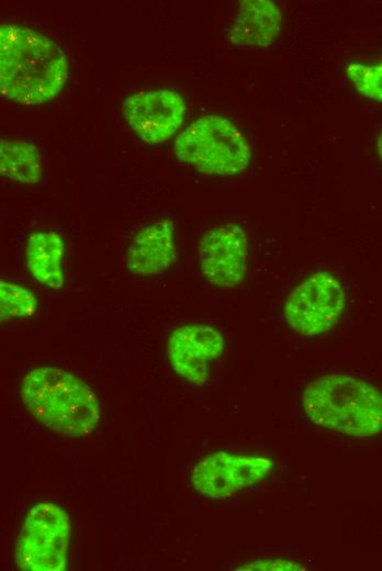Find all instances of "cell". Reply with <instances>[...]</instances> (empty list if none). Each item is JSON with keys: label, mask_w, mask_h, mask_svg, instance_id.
Listing matches in <instances>:
<instances>
[{"label": "cell", "mask_w": 382, "mask_h": 571, "mask_svg": "<svg viewBox=\"0 0 382 571\" xmlns=\"http://www.w3.org/2000/svg\"><path fill=\"white\" fill-rule=\"evenodd\" d=\"M68 72L67 55L50 37L24 25H1L0 89L5 99L47 103L63 90Z\"/></svg>", "instance_id": "cell-1"}, {"label": "cell", "mask_w": 382, "mask_h": 571, "mask_svg": "<svg viewBox=\"0 0 382 571\" xmlns=\"http://www.w3.org/2000/svg\"><path fill=\"white\" fill-rule=\"evenodd\" d=\"M20 396L36 422L65 437L88 436L100 421V405L92 389L58 367L42 366L27 371L20 384Z\"/></svg>", "instance_id": "cell-2"}, {"label": "cell", "mask_w": 382, "mask_h": 571, "mask_svg": "<svg viewBox=\"0 0 382 571\" xmlns=\"http://www.w3.org/2000/svg\"><path fill=\"white\" fill-rule=\"evenodd\" d=\"M301 403L319 427L351 437L382 432V392L364 380L342 373L321 376L305 387Z\"/></svg>", "instance_id": "cell-3"}, {"label": "cell", "mask_w": 382, "mask_h": 571, "mask_svg": "<svg viewBox=\"0 0 382 571\" xmlns=\"http://www.w3.org/2000/svg\"><path fill=\"white\" fill-rule=\"evenodd\" d=\"M176 157L195 170L211 176H236L247 169L251 149L247 138L228 119L204 115L176 138Z\"/></svg>", "instance_id": "cell-4"}, {"label": "cell", "mask_w": 382, "mask_h": 571, "mask_svg": "<svg viewBox=\"0 0 382 571\" xmlns=\"http://www.w3.org/2000/svg\"><path fill=\"white\" fill-rule=\"evenodd\" d=\"M70 519L52 502H40L26 514L15 542V564L23 571H64L68 563Z\"/></svg>", "instance_id": "cell-5"}, {"label": "cell", "mask_w": 382, "mask_h": 571, "mask_svg": "<svg viewBox=\"0 0 382 571\" xmlns=\"http://www.w3.org/2000/svg\"><path fill=\"white\" fill-rule=\"evenodd\" d=\"M341 282L328 271H317L301 281L288 295L283 312L288 325L305 337L329 332L346 307Z\"/></svg>", "instance_id": "cell-6"}, {"label": "cell", "mask_w": 382, "mask_h": 571, "mask_svg": "<svg viewBox=\"0 0 382 571\" xmlns=\"http://www.w3.org/2000/svg\"><path fill=\"white\" fill-rule=\"evenodd\" d=\"M273 461L259 454L216 451L202 458L192 469V488L203 496L225 500L265 480Z\"/></svg>", "instance_id": "cell-7"}, {"label": "cell", "mask_w": 382, "mask_h": 571, "mask_svg": "<svg viewBox=\"0 0 382 571\" xmlns=\"http://www.w3.org/2000/svg\"><path fill=\"white\" fill-rule=\"evenodd\" d=\"M199 264L209 283L218 288L240 284L248 269V236L244 227L227 223L209 229L200 242Z\"/></svg>", "instance_id": "cell-8"}, {"label": "cell", "mask_w": 382, "mask_h": 571, "mask_svg": "<svg viewBox=\"0 0 382 571\" xmlns=\"http://www.w3.org/2000/svg\"><path fill=\"white\" fill-rule=\"evenodd\" d=\"M187 105L175 90L156 89L128 96L122 113L131 128L149 144L170 138L182 125Z\"/></svg>", "instance_id": "cell-9"}, {"label": "cell", "mask_w": 382, "mask_h": 571, "mask_svg": "<svg viewBox=\"0 0 382 571\" xmlns=\"http://www.w3.org/2000/svg\"><path fill=\"white\" fill-rule=\"evenodd\" d=\"M224 347V336L215 327L187 324L170 334L167 355L172 370L179 377L202 385L209 380L211 365L221 357Z\"/></svg>", "instance_id": "cell-10"}, {"label": "cell", "mask_w": 382, "mask_h": 571, "mask_svg": "<svg viewBox=\"0 0 382 571\" xmlns=\"http://www.w3.org/2000/svg\"><path fill=\"white\" fill-rule=\"evenodd\" d=\"M177 259L175 225L170 220H161L135 235L128 247L126 267L134 275L157 276L170 269Z\"/></svg>", "instance_id": "cell-11"}, {"label": "cell", "mask_w": 382, "mask_h": 571, "mask_svg": "<svg viewBox=\"0 0 382 571\" xmlns=\"http://www.w3.org/2000/svg\"><path fill=\"white\" fill-rule=\"evenodd\" d=\"M281 9L270 0L240 1L228 31L232 44L267 47L281 33Z\"/></svg>", "instance_id": "cell-12"}, {"label": "cell", "mask_w": 382, "mask_h": 571, "mask_svg": "<svg viewBox=\"0 0 382 571\" xmlns=\"http://www.w3.org/2000/svg\"><path fill=\"white\" fill-rule=\"evenodd\" d=\"M65 243L54 231H36L30 235L25 258L26 267L33 278L50 289H60L64 284L61 267Z\"/></svg>", "instance_id": "cell-13"}, {"label": "cell", "mask_w": 382, "mask_h": 571, "mask_svg": "<svg viewBox=\"0 0 382 571\" xmlns=\"http://www.w3.org/2000/svg\"><path fill=\"white\" fill-rule=\"evenodd\" d=\"M0 172L21 183H37L43 173L38 147L27 141L0 138Z\"/></svg>", "instance_id": "cell-14"}, {"label": "cell", "mask_w": 382, "mask_h": 571, "mask_svg": "<svg viewBox=\"0 0 382 571\" xmlns=\"http://www.w3.org/2000/svg\"><path fill=\"white\" fill-rule=\"evenodd\" d=\"M37 309V299L27 288L0 280V317L1 321L11 318H29Z\"/></svg>", "instance_id": "cell-15"}, {"label": "cell", "mask_w": 382, "mask_h": 571, "mask_svg": "<svg viewBox=\"0 0 382 571\" xmlns=\"http://www.w3.org/2000/svg\"><path fill=\"white\" fill-rule=\"evenodd\" d=\"M346 74L361 96L382 102V61L377 65L352 63Z\"/></svg>", "instance_id": "cell-16"}, {"label": "cell", "mask_w": 382, "mask_h": 571, "mask_svg": "<svg viewBox=\"0 0 382 571\" xmlns=\"http://www.w3.org/2000/svg\"><path fill=\"white\" fill-rule=\"evenodd\" d=\"M236 570H305L300 561L285 557L257 558L247 561L236 568Z\"/></svg>", "instance_id": "cell-17"}, {"label": "cell", "mask_w": 382, "mask_h": 571, "mask_svg": "<svg viewBox=\"0 0 382 571\" xmlns=\"http://www.w3.org/2000/svg\"><path fill=\"white\" fill-rule=\"evenodd\" d=\"M377 152L382 161V132L380 133L378 141H377Z\"/></svg>", "instance_id": "cell-18"}]
</instances>
